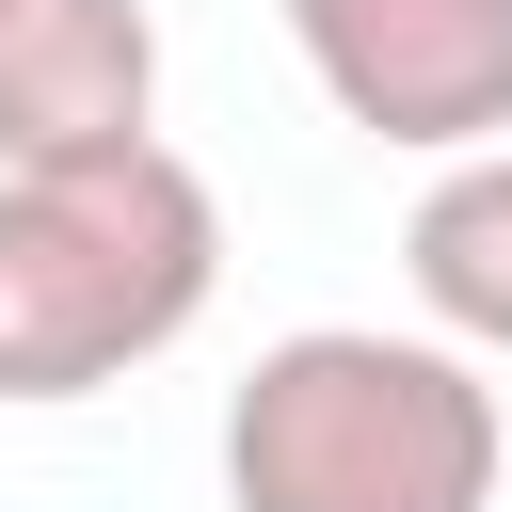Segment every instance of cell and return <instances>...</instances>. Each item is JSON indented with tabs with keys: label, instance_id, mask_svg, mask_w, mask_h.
<instances>
[{
	"label": "cell",
	"instance_id": "6da1fadb",
	"mask_svg": "<svg viewBox=\"0 0 512 512\" xmlns=\"http://www.w3.org/2000/svg\"><path fill=\"white\" fill-rule=\"evenodd\" d=\"M208 288H224V208L160 128L0 176V400H96L160 368L208 320Z\"/></svg>",
	"mask_w": 512,
	"mask_h": 512
},
{
	"label": "cell",
	"instance_id": "7a4b0ae2",
	"mask_svg": "<svg viewBox=\"0 0 512 512\" xmlns=\"http://www.w3.org/2000/svg\"><path fill=\"white\" fill-rule=\"evenodd\" d=\"M496 384L448 336L304 320L224 400V512H496Z\"/></svg>",
	"mask_w": 512,
	"mask_h": 512
},
{
	"label": "cell",
	"instance_id": "3957f363",
	"mask_svg": "<svg viewBox=\"0 0 512 512\" xmlns=\"http://www.w3.org/2000/svg\"><path fill=\"white\" fill-rule=\"evenodd\" d=\"M288 48L400 160L512 144V0H288Z\"/></svg>",
	"mask_w": 512,
	"mask_h": 512
},
{
	"label": "cell",
	"instance_id": "277c9868",
	"mask_svg": "<svg viewBox=\"0 0 512 512\" xmlns=\"http://www.w3.org/2000/svg\"><path fill=\"white\" fill-rule=\"evenodd\" d=\"M160 128V16L144 0H0V176L96 160Z\"/></svg>",
	"mask_w": 512,
	"mask_h": 512
},
{
	"label": "cell",
	"instance_id": "5b68a950",
	"mask_svg": "<svg viewBox=\"0 0 512 512\" xmlns=\"http://www.w3.org/2000/svg\"><path fill=\"white\" fill-rule=\"evenodd\" d=\"M400 272H416V304H432L448 352H512V144L432 160V192L400 224Z\"/></svg>",
	"mask_w": 512,
	"mask_h": 512
}]
</instances>
